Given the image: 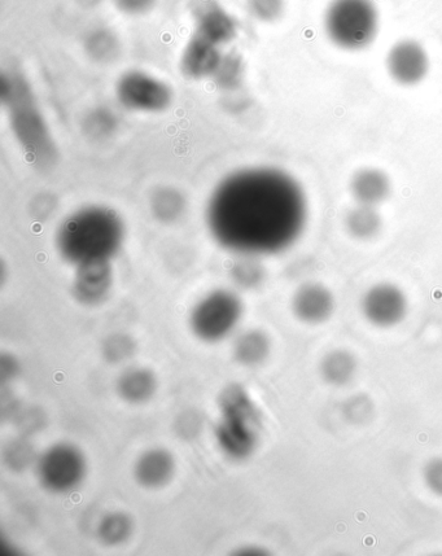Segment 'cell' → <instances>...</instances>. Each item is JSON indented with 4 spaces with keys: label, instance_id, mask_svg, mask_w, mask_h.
<instances>
[{
    "label": "cell",
    "instance_id": "603a6c76",
    "mask_svg": "<svg viewBox=\"0 0 442 556\" xmlns=\"http://www.w3.org/2000/svg\"><path fill=\"white\" fill-rule=\"evenodd\" d=\"M245 77L243 56L236 51L222 55L220 65L214 72L212 81L222 93L233 94L242 89Z\"/></svg>",
    "mask_w": 442,
    "mask_h": 556
},
{
    "label": "cell",
    "instance_id": "6da1fadb",
    "mask_svg": "<svg viewBox=\"0 0 442 556\" xmlns=\"http://www.w3.org/2000/svg\"><path fill=\"white\" fill-rule=\"evenodd\" d=\"M205 222L220 247L238 256L287 251L304 234V188L274 166H252L226 175L210 194Z\"/></svg>",
    "mask_w": 442,
    "mask_h": 556
},
{
    "label": "cell",
    "instance_id": "cb8c5ba5",
    "mask_svg": "<svg viewBox=\"0 0 442 556\" xmlns=\"http://www.w3.org/2000/svg\"><path fill=\"white\" fill-rule=\"evenodd\" d=\"M133 531V519L125 512L113 511L100 520L98 536L104 545L117 546L128 541Z\"/></svg>",
    "mask_w": 442,
    "mask_h": 556
},
{
    "label": "cell",
    "instance_id": "ba28073f",
    "mask_svg": "<svg viewBox=\"0 0 442 556\" xmlns=\"http://www.w3.org/2000/svg\"><path fill=\"white\" fill-rule=\"evenodd\" d=\"M86 472L85 454L69 442L50 446L37 459L39 483L51 493L73 492L85 480Z\"/></svg>",
    "mask_w": 442,
    "mask_h": 556
},
{
    "label": "cell",
    "instance_id": "52a82bcc",
    "mask_svg": "<svg viewBox=\"0 0 442 556\" xmlns=\"http://www.w3.org/2000/svg\"><path fill=\"white\" fill-rule=\"evenodd\" d=\"M115 95L126 111L143 115H160L174 102V91L168 82L140 69H130L117 78Z\"/></svg>",
    "mask_w": 442,
    "mask_h": 556
},
{
    "label": "cell",
    "instance_id": "8992f818",
    "mask_svg": "<svg viewBox=\"0 0 442 556\" xmlns=\"http://www.w3.org/2000/svg\"><path fill=\"white\" fill-rule=\"evenodd\" d=\"M243 313V301L235 292H209L191 310V331L204 343H220L234 334L242 321Z\"/></svg>",
    "mask_w": 442,
    "mask_h": 556
},
{
    "label": "cell",
    "instance_id": "5bb4252c",
    "mask_svg": "<svg viewBox=\"0 0 442 556\" xmlns=\"http://www.w3.org/2000/svg\"><path fill=\"white\" fill-rule=\"evenodd\" d=\"M221 47L192 34L183 47L179 69L182 76L190 81L212 78L222 59Z\"/></svg>",
    "mask_w": 442,
    "mask_h": 556
},
{
    "label": "cell",
    "instance_id": "277c9868",
    "mask_svg": "<svg viewBox=\"0 0 442 556\" xmlns=\"http://www.w3.org/2000/svg\"><path fill=\"white\" fill-rule=\"evenodd\" d=\"M382 17L375 0H330L322 16L327 41L344 52H362L374 45Z\"/></svg>",
    "mask_w": 442,
    "mask_h": 556
},
{
    "label": "cell",
    "instance_id": "4316f807",
    "mask_svg": "<svg viewBox=\"0 0 442 556\" xmlns=\"http://www.w3.org/2000/svg\"><path fill=\"white\" fill-rule=\"evenodd\" d=\"M135 352H137V344L133 337L125 334H113L107 337L102 347L104 360L115 365L128 361Z\"/></svg>",
    "mask_w": 442,
    "mask_h": 556
},
{
    "label": "cell",
    "instance_id": "d6986e66",
    "mask_svg": "<svg viewBox=\"0 0 442 556\" xmlns=\"http://www.w3.org/2000/svg\"><path fill=\"white\" fill-rule=\"evenodd\" d=\"M150 209L156 221L164 225H172L185 216L187 200L178 188L160 186L151 194Z\"/></svg>",
    "mask_w": 442,
    "mask_h": 556
},
{
    "label": "cell",
    "instance_id": "5b68a950",
    "mask_svg": "<svg viewBox=\"0 0 442 556\" xmlns=\"http://www.w3.org/2000/svg\"><path fill=\"white\" fill-rule=\"evenodd\" d=\"M221 418L216 427L218 445L227 457L243 461L258 444L260 413L252 398L238 384L229 385L220 396Z\"/></svg>",
    "mask_w": 442,
    "mask_h": 556
},
{
    "label": "cell",
    "instance_id": "d4e9b609",
    "mask_svg": "<svg viewBox=\"0 0 442 556\" xmlns=\"http://www.w3.org/2000/svg\"><path fill=\"white\" fill-rule=\"evenodd\" d=\"M83 131L87 137L103 140L111 137L117 129V117L108 108H95L83 120Z\"/></svg>",
    "mask_w": 442,
    "mask_h": 556
},
{
    "label": "cell",
    "instance_id": "7402d4cb",
    "mask_svg": "<svg viewBox=\"0 0 442 556\" xmlns=\"http://www.w3.org/2000/svg\"><path fill=\"white\" fill-rule=\"evenodd\" d=\"M357 369L356 357L344 349L332 350L323 357L321 362L322 378L334 387H343V385L352 382Z\"/></svg>",
    "mask_w": 442,
    "mask_h": 556
},
{
    "label": "cell",
    "instance_id": "4fadbf2b",
    "mask_svg": "<svg viewBox=\"0 0 442 556\" xmlns=\"http://www.w3.org/2000/svg\"><path fill=\"white\" fill-rule=\"evenodd\" d=\"M292 312L306 325H322L336 308L334 293L321 283H305L292 297Z\"/></svg>",
    "mask_w": 442,
    "mask_h": 556
},
{
    "label": "cell",
    "instance_id": "7c38bea8",
    "mask_svg": "<svg viewBox=\"0 0 442 556\" xmlns=\"http://www.w3.org/2000/svg\"><path fill=\"white\" fill-rule=\"evenodd\" d=\"M111 261L89 262L76 267L73 279V296L80 304L96 306L102 304L113 287Z\"/></svg>",
    "mask_w": 442,
    "mask_h": 556
},
{
    "label": "cell",
    "instance_id": "7a4b0ae2",
    "mask_svg": "<svg viewBox=\"0 0 442 556\" xmlns=\"http://www.w3.org/2000/svg\"><path fill=\"white\" fill-rule=\"evenodd\" d=\"M0 94L11 133L26 161L41 172L54 168L59 159L58 146L23 70H3Z\"/></svg>",
    "mask_w": 442,
    "mask_h": 556
},
{
    "label": "cell",
    "instance_id": "f546056e",
    "mask_svg": "<svg viewBox=\"0 0 442 556\" xmlns=\"http://www.w3.org/2000/svg\"><path fill=\"white\" fill-rule=\"evenodd\" d=\"M33 449L23 441L13 442L7 449L6 461L10 462L12 470H24L33 461Z\"/></svg>",
    "mask_w": 442,
    "mask_h": 556
},
{
    "label": "cell",
    "instance_id": "2e32d148",
    "mask_svg": "<svg viewBox=\"0 0 442 556\" xmlns=\"http://www.w3.org/2000/svg\"><path fill=\"white\" fill-rule=\"evenodd\" d=\"M349 192L357 204L378 208L391 196V178L382 169L362 168L350 178Z\"/></svg>",
    "mask_w": 442,
    "mask_h": 556
},
{
    "label": "cell",
    "instance_id": "4dcf8cb0",
    "mask_svg": "<svg viewBox=\"0 0 442 556\" xmlns=\"http://www.w3.org/2000/svg\"><path fill=\"white\" fill-rule=\"evenodd\" d=\"M424 481L428 489L436 496L442 497V458H435L424 467Z\"/></svg>",
    "mask_w": 442,
    "mask_h": 556
},
{
    "label": "cell",
    "instance_id": "9c48e42d",
    "mask_svg": "<svg viewBox=\"0 0 442 556\" xmlns=\"http://www.w3.org/2000/svg\"><path fill=\"white\" fill-rule=\"evenodd\" d=\"M385 69L396 85L419 86L431 72L430 54L418 39L402 38L385 55Z\"/></svg>",
    "mask_w": 442,
    "mask_h": 556
},
{
    "label": "cell",
    "instance_id": "8fae6325",
    "mask_svg": "<svg viewBox=\"0 0 442 556\" xmlns=\"http://www.w3.org/2000/svg\"><path fill=\"white\" fill-rule=\"evenodd\" d=\"M191 13L194 34L205 41L223 47L238 38L239 21L218 0H199L192 7Z\"/></svg>",
    "mask_w": 442,
    "mask_h": 556
},
{
    "label": "cell",
    "instance_id": "e0dca14e",
    "mask_svg": "<svg viewBox=\"0 0 442 556\" xmlns=\"http://www.w3.org/2000/svg\"><path fill=\"white\" fill-rule=\"evenodd\" d=\"M157 391V378L146 367H133L122 372L117 380V392L122 400L133 405L150 401Z\"/></svg>",
    "mask_w": 442,
    "mask_h": 556
},
{
    "label": "cell",
    "instance_id": "ffe728a7",
    "mask_svg": "<svg viewBox=\"0 0 442 556\" xmlns=\"http://www.w3.org/2000/svg\"><path fill=\"white\" fill-rule=\"evenodd\" d=\"M270 337L261 330H248L236 337L233 353L240 365L253 367L261 365L270 356Z\"/></svg>",
    "mask_w": 442,
    "mask_h": 556
},
{
    "label": "cell",
    "instance_id": "f1b7e54d",
    "mask_svg": "<svg viewBox=\"0 0 442 556\" xmlns=\"http://www.w3.org/2000/svg\"><path fill=\"white\" fill-rule=\"evenodd\" d=\"M157 2L159 0H112L116 10L129 17L148 15L155 10Z\"/></svg>",
    "mask_w": 442,
    "mask_h": 556
},
{
    "label": "cell",
    "instance_id": "83f0119b",
    "mask_svg": "<svg viewBox=\"0 0 442 556\" xmlns=\"http://www.w3.org/2000/svg\"><path fill=\"white\" fill-rule=\"evenodd\" d=\"M248 11L262 24H275L287 11V0H248Z\"/></svg>",
    "mask_w": 442,
    "mask_h": 556
},
{
    "label": "cell",
    "instance_id": "30bf717a",
    "mask_svg": "<svg viewBox=\"0 0 442 556\" xmlns=\"http://www.w3.org/2000/svg\"><path fill=\"white\" fill-rule=\"evenodd\" d=\"M409 302L404 291L392 283H379L367 290L362 297L363 317L378 328L400 325L408 314Z\"/></svg>",
    "mask_w": 442,
    "mask_h": 556
},
{
    "label": "cell",
    "instance_id": "44dd1931",
    "mask_svg": "<svg viewBox=\"0 0 442 556\" xmlns=\"http://www.w3.org/2000/svg\"><path fill=\"white\" fill-rule=\"evenodd\" d=\"M345 229L353 239L367 242L380 234L383 229V218L378 208L357 204L345 217Z\"/></svg>",
    "mask_w": 442,
    "mask_h": 556
},
{
    "label": "cell",
    "instance_id": "d6a6232c",
    "mask_svg": "<svg viewBox=\"0 0 442 556\" xmlns=\"http://www.w3.org/2000/svg\"><path fill=\"white\" fill-rule=\"evenodd\" d=\"M238 554H240V555H242V554H245V555H252V554L261 555V554H264V553H262L261 549H256V547L251 546V547H245V549L238 550Z\"/></svg>",
    "mask_w": 442,
    "mask_h": 556
},
{
    "label": "cell",
    "instance_id": "ac0fdd59",
    "mask_svg": "<svg viewBox=\"0 0 442 556\" xmlns=\"http://www.w3.org/2000/svg\"><path fill=\"white\" fill-rule=\"evenodd\" d=\"M83 51L94 63L111 64L121 55L120 37L108 26H96L85 35Z\"/></svg>",
    "mask_w": 442,
    "mask_h": 556
},
{
    "label": "cell",
    "instance_id": "3957f363",
    "mask_svg": "<svg viewBox=\"0 0 442 556\" xmlns=\"http://www.w3.org/2000/svg\"><path fill=\"white\" fill-rule=\"evenodd\" d=\"M125 222L107 205H86L61 221L55 245L64 261L73 266L112 261L124 247Z\"/></svg>",
    "mask_w": 442,
    "mask_h": 556
},
{
    "label": "cell",
    "instance_id": "9a60e30c",
    "mask_svg": "<svg viewBox=\"0 0 442 556\" xmlns=\"http://www.w3.org/2000/svg\"><path fill=\"white\" fill-rule=\"evenodd\" d=\"M175 474V459L169 450L153 448L138 458L134 467L135 480L143 488L160 489L170 483Z\"/></svg>",
    "mask_w": 442,
    "mask_h": 556
},
{
    "label": "cell",
    "instance_id": "1f68e13d",
    "mask_svg": "<svg viewBox=\"0 0 442 556\" xmlns=\"http://www.w3.org/2000/svg\"><path fill=\"white\" fill-rule=\"evenodd\" d=\"M102 2L103 0H76V3L80 4L82 8H95Z\"/></svg>",
    "mask_w": 442,
    "mask_h": 556
},
{
    "label": "cell",
    "instance_id": "484cf974",
    "mask_svg": "<svg viewBox=\"0 0 442 556\" xmlns=\"http://www.w3.org/2000/svg\"><path fill=\"white\" fill-rule=\"evenodd\" d=\"M231 278L239 287L252 290L260 286L265 278L264 267L255 256H239V260L231 267Z\"/></svg>",
    "mask_w": 442,
    "mask_h": 556
}]
</instances>
